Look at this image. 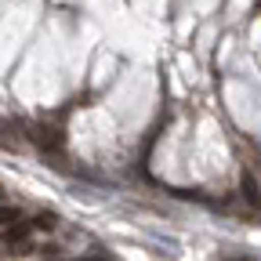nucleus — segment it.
Returning <instances> with one entry per match:
<instances>
[{
    "instance_id": "nucleus-7",
    "label": "nucleus",
    "mask_w": 261,
    "mask_h": 261,
    "mask_svg": "<svg viewBox=\"0 0 261 261\" xmlns=\"http://www.w3.org/2000/svg\"><path fill=\"white\" fill-rule=\"evenodd\" d=\"M0 196H4V189H0Z\"/></svg>"
},
{
    "instance_id": "nucleus-2",
    "label": "nucleus",
    "mask_w": 261,
    "mask_h": 261,
    "mask_svg": "<svg viewBox=\"0 0 261 261\" xmlns=\"http://www.w3.org/2000/svg\"><path fill=\"white\" fill-rule=\"evenodd\" d=\"M29 232H33L29 221H15V225H8V228H0V240H4V243H25Z\"/></svg>"
},
{
    "instance_id": "nucleus-1",
    "label": "nucleus",
    "mask_w": 261,
    "mask_h": 261,
    "mask_svg": "<svg viewBox=\"0 0 261 261\" xmlns=\"http://www.w3.org/2000/svg\"><path fill=\"white\" fill-rule=\"evenodd\" d=\"M22 135L37 145V149H44V152H62L65 149V130L62 127H51V123H25V130Z\"/></svg>"
},
{
    "instance_id": "nucleus-4",
    "label": "nucleus",
    "mask_w": 261,
    "mask_h": 261,
    "mask_svg": "<svg viewBox=\"0 0 261 261\" xmlns=\"http://www.w3.org/2000/svg\"><path fill=\"white\" fill-rule=\"evenodd\" d=\"M29 225H33V228H40V232H51V228L58 225V214H55V211H40Z\"/></svg>"
},
{
    "instance_id": "nucleus-3",
    "label": "nucleus",
    "mask_w": 261,
    "mask_h": 261,
    "mask_svg": "<svg viewBox=\"0 0 261 261\" xmlns=\"http://www.w3.org/2000/svg\"><path fill=\"white\" fill-rule=\"evenodd\" d=\"M240 192H243V200H247L250 207H261V185H257V178H254V174H243Z\"/></svg>"
},
{
    "instance_id": "nucleus-5",
    "label": "nucleus",
    "mask_w": 261,
    "mask_h": 261,
    "mask_svg": "<svg viewBox=\"0 0 261 261\" xmlns=\"http://www.w3.org/2000/svg\"><path fill=\"white\" fill-rule=\"evenodd\" d=\"M15 221H22V214H18L15 207H0V228H8V225H15Z\"/></svg>"
},
{
    "instance_id": "nucleus-6",
    "label": "nucleus",
    "mask_w": 261,
    "mask_h": 261,
    "mask_svg": "<svg viewBox=\"0 0 261 261\" xmlns=\"http://www.w3.org/2000/svg\"><path fill=\"white\" fill-rule=\"evenodd\" d=\"M225 261H254V257H247V254H228Z\"/></svg>"
}]
</instances>
